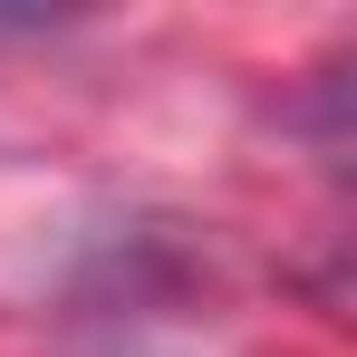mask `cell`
Masks as SVG:
<instances>
[]
</instances>
